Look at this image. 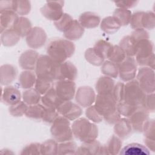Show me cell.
<instances>
[{
	"instance_id": "1",
	"label": "cell",
	"mask_w": 155,
	"mask_h": 155,
	"mask_svg": "<svg viewBox=\"0 0 155 155\" xmlns=\"http://www.w3.org/2000/svg\"><path fill=\"white\" fill-rule=\"evenodd\" d=\"M75 45L70 41L65 39H56L51 41L47 47V53L54 61L61 64L73 55Z\"/></svg>"
},
{
	"instance_id": "2",
	"label": "cell",
	"mask_w": 155,
	"mask_h": 155,
	"mask_svg": "<svg viewBox=\"0 0 155 155\" xmlns=\"http://www.w3.org/2000/svg\"><path fill=\"white\" fill-rule=\"evenodd\" d=\"M71 130L73 134L82 142H92L98 136L97 127L85 117L76 119L71 125Z\"/></svg>"
},
{
	"instance_id": "3",
	"label": "cell",
	"mask_w": 155,
	"mask_h": 155,
	"mask_svg": "<svg viewBox=\"0 0 155 155\" xmlns=\"http://www.w3.org/2000/svg\"><path fill=\"white\" fill-rule=\"evenodd\" d=\"M59 65L48 55H40L35 68L37 78L53 82L56 79Z\"/></svg>"
},
{
	"instance_id": "4",
	"label": "cell",
	"mask_w": 155,
	"mask_h": 155,
	"mask_svg": "<svg viewBox=\"0 0 155 155\" xmlns=\"http://www.w3.org/2000/svg\"><path fill=\"white\" fill-rule=\"evenodd\" d=\"M136 62L137 64L142 67H148L154 69V45L152 41L145 39L140 41L136 54Z\"/></svg>"
},
{
	"instance_id": "5",
	"label": "cell",
	"mask_w": 155,
	"mask_h": 155,
	"mask_svg": "<svg viewBox=\"0 0 155 155\" xmlns=\"http://www.w3.org/2000/svg\"><path fill=\"white\" fill-rule=\"evenodd\" d=\"M50 132L54 139L58 142L71 140L73 132L68 119L59 115L52 123Z\"/></svg>"
},
{
	"instance_id": "6",
	"label": "cell",
	"mask_w": 155,
	"mask_h": 155,
	"mask_svg": "<svg viewBox=\"0 0 155 155\" xmlns=\"http://www.w3.org/2000/svg\"><path fill=\"white\" fill-rule=\"evenodd\" d=\"M146 94L139 87L137 81L131 80L125 85L124 101L132 105L140 107L143 104Z\"/></svg>"
},
{
	"instance_id": "7",
	"label": "cell",
	"mask_w": 155,
	"mask_h": 155,
	"mask_svg": "<svg viewBox=\"0 0 155 155\" xmlns=\"http://www.w3.org/2000/svg\"><path fill=\"white\" fill-rule=\"evenodd\" d=\"M95 104L94 105L96 110L102 115L105 120L116 113L117 102L110 94H98L96 96Z\"/></svg>"
},
{
	"instance_id": "8",
	"label": "cell",
	"mask_w": 155,
	"mask_h": 155,
	"mask_svg": "<svg viewBox=\"0 0 155 155\" xmlns=\"http://www.w3.org/2000/svg\"><path fill=\"white\" fill-rule=\"evenodd\" d=\"M136 81L140 88L146 93H154V71L148 67H142L138 70Z\"/></svg>"
},
{
	"instance_id": "9",
	"label": "cell",
	"mask_w": 155,
	"mask_h": 155,
	"mask_svg": "<svg viewBox=\"0 0 155 155\" xmlns=\"http://www.w3.org/2000/svg\"><path fill=\"white\" fill-rule=\"evenodd\" d=\"M64 1H47L41 9V13L47 19L56 21L59 20L64 14L62 8L64 7Z\"/></svg>"
},
{
	"instance_id": "10",
	"label": "cell",
	"mask_w": 155,
	"mask_h": 155,
	"mask_svg": "<svg viewBox=\"0 0 155 155\" xmlns=\"http://www.w3.org/2000/svg\"><path fill=\"white\" fill-rule=\"evenodd\" d=\"M54 89L61 100L71 101L76 94V84L73 81L59 80L55 83Z\"/></svg>"
},
{
	"instance_id": "11",
	"label": "cell",
	"mask_w": 155,
	"mask_h": 155,
	"mask_svg": "<svg viewBox=\"0 0 155 155\" xmlns=\"http://www.w3.org/2000/svg\"><path fill=\"white\" fill-rule=\"evenodd\" d=\"M137 63L133 57H126L125 60L119 64V77L124 82L133 80L136 75Z\"/></svg>"
},
{
	"instance_id": "12",
	"label": "cell",
	"mask_w": 155,
	"mask_h": 155,
	"mask_svg": "<svg viewBox=\"0 0 155 155\" xmlns=\"http://www.w3.org/2000/svg\"><path fill=\"white\" fill-rule=\"evenodd\" d=\"M56 110L59 114L69 120L77 119L82 113V110L81 107L71 101H62Z\"/></svg>"
},
{
	"instance_id": "13",
	"label": "cell",
	"mask_w": 155,
	"mask_h": 155,
	"mask_svg": "<svg viewBox=\"0 0 155 155\" xmlns=\"http://www.w3.org/2000/svg\"><path fill=\"white\" fill-rule=\"evenodd\" d=\"M47 38V34L42 28L35 27L26 36V42L30 48L37 49L44 46Z\"/></svg>"
},
{
	"instance_id": "14",
	"label": "cell",
	"mask_w": 155,
	"mask_h": 155,
	"mask_svg": "<svg viewBox=\"0 0 155 155\" xmlns=\"http://www.w3.org/2000/svg\"><path fill=\"white\" fill-rule=\"evenodd\" d=\"M75 97L79 105L83 107H88L95 102L96 94L91 87L83 86L78 89Z\"/></svg>"
},
{
	"instance_id": "15",
	"label": "cell",
	"mask_w": 155,
	"mask_h": 155,
	"mask_svg": "<svg viewBox=\"0 0 155 155\" xmlns=\"http://www.w3.org/2000/svg\"><path fill=\"white\" fill-rule=\"evenodd\" d=\"M132 129L137 133H142L146 122L149 119V113L143 107H139L130 117Z\"/></svg>"
},
{
	"instance_id": "16",
	"label": "cell",
	"mask_w": 155,
	"mask_h": 155,
	"mask_svg": "<svg viewBox=\"0 0 155 155\" xmlns=\"http://www.w3.org/2000/svg\"><path fill=\"white\" fill-rule=\"evenodd\" d=\"M77 75L78 70L76 66L70 61H65L59 65L56 80H70L74 81Z\"/></svg>"
},
{
	"instance_id": "17",
	"label": "cell",
	"mask_w": 155,
	"mask_h": 155,
	"mask_svg": "<svg viewBox=\"0 0 155 155\" xmlns=\"http://www.w3.org/2000/svg\"><path fill=\"white\" fill-rule=\"evenodd\" d=\"M39 56L38 53L34 50H27L19 56V64L22 69L32 71L36 68Z\"/></svg>"
},
{
	"instance_id": "18",
	"label": "cell",
	"mask_w": 155,
	"mask_h": 155,
	"mask_svg": "<svg viewBox=\"0 0 155 155\" xmlns=\"http://www.w3.org/2000/svg\"><path fill=\"white\" fill-rule=\"evenodd\" d=\"M21 94L20 91L13 87L8 86L2 90L1 101L10 106L13 105L21 101Z\"/></svg>"
},
{
	"instance_id": "19",
	"label": "cell",
	"mask_w": 155,
	"mask_h": 155,
	"mask_svg": "<svg viewBox=\"0 0 155 155\" xmlns=\"http://www.w3.org/2000/svg\"><path fill=\"white\" fill-rule=\"evenodd\" d=\"M122 140L120 139L115 136L113 135L109 139L107 143L105 145H102L100 155H106V154H111L116 155L119 153L121 147H122Z\"/></svg>"
},
{
	"instance_id": "20",
	"label": "cell",
	"mask_w": 155,
	"mask_h": 155,
	"mask_svg": "<svg viewBox=\"0 0 155 155\" xmlns=\"http://www.w3.org/2000/svg\"><path fill=\"white\" fill-rule=\"evenodd\" d=\"M18 74L16 67L11 64H4L0 68V79L2 85H7L12 83Z\"/></svg>"
},
{
	"instance_id": "21",
	"label": "cell",
	"mask_w": 155,
	"mask_h": 155,
	"mask_svg": "<svg viewBox=\"0 0 155 155\" xmlns=\"http://www.w3.org/2000/svg\"><path fill=\"white\" fill-rule=\"evenodd\" d=\"M78 21L83 28H93L99 25L101 22V18L95 13L85 12L80 15Z\"/></svg>"
},
{
	"instance_id": "22",
	"label": "cell",
	"mask_w": 155,
	"mask_h": 155,
	"mask_svg": "<svg viewBox=\"0 0 155 155\" xmlns=\"http://www.w3.org/2000/svg\"><path fill=\"white\" fill-rule=\"evenodd\" d=\"M18 15L13 11L8 10L1 13L0 29L1 33L7 29L13 28L18 19Z\"/></svg>"
},
{
	"instance_id": "23",
	"label": "cell",
	"mask_w": 155,
	"mask_h": 155,
	"mask_svg": "<svg viewBox=\"0 0 155 155\" xmlns=\"http://www.w3.org/2000/svg\"><path fill=\"white\" fill-rule=\"evenodd\" d=\"M114 81L108 76H101L96 82L95 88L98 94H111L114 87Z\"/></svg>"
},
{
	"instance_id": "24",
	"label": "cell",
	"mask_w": 155,
	"mask_h": 155,
	"mask_svg": "<svg viewBox=\"0 0 155 155\" xmlns=\"http://www.w3.org/2000/svg\"><path fill=\"white\" fill-rule=\"evenodd\" d=\"M139 43L135 41L130 35L124 36L119 42V46L124 50L126 56L133 57L136 55Z\"/></svg>"
},
{
	"instance_id": "25",
	"label": "cell",
	"mask_w": 155,
	"mask_h": 155,
	"mask_svg": "<svg viewBox=\"0 0 155 155\" xmlns=\"http://www.w3.org/2000/svg\"><path fill=\"white\" fill-rule=\"evenodd\" d=\"M132 127L128 118H120L114 125V131L120 139H125L132 131Z\"/></svg>"
},
{
	"instance_id": "26",
	"label": "cell",
	"mask_w": 155,
	"mask_h": 155,
	"mask_svg": "<svg viewBox=\"0 0 155 155\" xmlns=\"http://www.w3.org/2000/svg\"><path fill=\"white\" fill-rule=\"evenodd\" d=\"M64 101L61 100L56 94L54 87H51L43 96L41 97V102L45 107L56 109L61 103Z\"/></svg>"
},
{
	"instance_id": "27",
	"label": "cell",
	"mask_w": 155,
	"mask_h": 155,
	"mask_svg": "<svg viewBox=\"0 0 155 155\" xmlns=\"http://www.w3.org/2000/svg\"><path fill=\"white\" fill-rule=\"evenodd\" d=\"M84 31V28L81 26L79 21L74 19L68 28L64 32V36L70 41H76L82 36Z\"/></svg>"
},
{
	"instance_id": "28",
	"label": "cell",
	"mask_w": 155,
	"mask_h": 155,
	"mask_svg": "<svg viewBox=\"0 0 155 155\" xmlns=\"http://www.w3.org/2000/svg\"><path fill=\"white\" fill-rule=\"evenodd\" d=\"M101 146V143L96 140L90 142H83L79 147H78L76 154L100 155Z\"/></svg>"
},
{
	"instance_id": "29",
	"label": "cell",
	"mask_w": 155,
	"mask_h": 155,
	"mask_svg": "<svg viewBox=\"0 0 155 155\" xmlns=\"http://www.w3.org/2000/svg\"><path fill=\"white\" fill-rule=\"evenodd\" d=\"M150 153L148 149L143 145L131 143L121 149L119 154L120 155H148Z\"/></svg>"
},
{
	"instance_id": "30",
	"label": "cell",
	"mask_w": 155,
	"mask_h": 155,
	"mask_svg": "<svg viewBox=\"0 0 155 155\" xmlns=\"http://www.w3.org/2000/svg\"><path fill=\"white\" fill-rule=\"evenodd\" d=\"M13 29L20 37L27 36L32 29L31 21L26 17L20 16L18 18Z\"/></svg>"
},
{
	"instance_id": "31",
	"label": "cell",
	"mask_w": 155,
	"mask_h": 155,
	"mask_svg": "<svg viewBox=\"0 0 155 155\" xmlns=\"http://www.w3.org/2000/svg\"><path fill=\"white\" fill-rule=\"evenodd\" d=\"M36 74L31 70H25L21 72L19 78L21 87L24 89L31 88L36 83Z\"/></svg>"
},
{
	"instance_id": "32",
	"label": "cell",
	"mask_w": 155,
	"mask_h": 155,
	"mask_svg": "<svg viewBox=\"0 0 155 155\" xmlns=\"http://www.w3.org/2000/svg\"><path fill=\"white\" fill-rule=\"evenodd\" d=\"M121 25L119 22L112 16L104 18L101 22V28L107 34H113L116 32Z\"/></svg>"
},
{
	"instance_id": "33",
	"label": "cell",
	"mask_w": 155,
	"mask_h": 155,
	"mask_svg": "<svg viewBox=\"0 0 155 155\" xmlns=\"http://www.w3.org/2000/svg\"><path fill=\"white\" fill-rule=\"evenodd\" d=\"M20 40V36L13 29H7L1 33V42L4 46L12 47L16 45Z\"/></svg>"
},
{
	"instance_id": "34",
	"label": "cell",
	"mask_w": 155,
	"mask_h": 155,
	"mask_svg": "<svg viewBox=\"0 0 155 155\" xmlns=\"http://www.w3.org/2000/svg\"><path fill=\"white\" fill-rule=\"evenodd\" d=\"M113 45L110 42L101 39L96 42L93 47L95 51L103 59L108 58V56L111 51Z\"/></svg>"
},
{
	"instance_id": "35",
	"label": "cell",
	"mask_w": 155,
	"mask_h": 155,
	"mask_svg": "<svg viewBox=\"0 0 155 155\" xmlns=\"http://www.w3.org/2000/svg\"><path fill=\"white\" fill-rule=\"evenodd\" d=\"M41 94L35 88H29L22 93L23 101L28 105L38 104L41 101Z\"/></svg>"
},
{
	"instance_id": "36",
	"label": "cell",
	"mask_w": 155,
	"mask_h": 155,
	"mask_svg": "<svg viewBox=\"0 0 155 155\" xmlns=\"http://www.w3.org/2000/svg\"><path fill=\"white\" fill-rule=\"evenodd\" d=\"M131 15L132 13L130 10L117 8L114 11L113 16L119 22L121 26H125L130 23Z\"/></svg>"
},
{
	"instance_id": "37",
	"label": "cell",
	"mask_w": 155,
	"mask_h": 155,
	"mask_svg": "<svg viewBox=\"0 0 155 155\" xmlns=\"http://www.w3.org/2000/svg\"><path fill=\"white\" fill-rule=\"evenodd\" d=\"M41 154L56 155L58 152V142L54 139H48L41 143Z\"/></svg>"
},
{
	"instance_id": "38",
	"label": "cell",
	"mask_w": 155,
	"mask_h": 155,
	"mask_svg": "<svg viewBox=\"0 0 155 155\" xmlns=\"http://www.w3.org/2000/svg\"><path fill=\"white\" fill-rule=\"evenodd\" d=\"M101 71L107 76L116 78L119 74V65L110 61H106L102 65Z\"/></svg>"
},
{
	"instance_id": "39",
	"label": "cell",
	"mask_w": 155,
	"mask_h": 155,
	"mask_svg": "<svg viewBox=\"0 0 155 155\" xmlns=\"http://www.w3.org/2000/svg\"><path fill=\"white\" fill-rule=\"evenodd\" d=\"M125 58L126 54L124 50L120 48L119 45H114L113 47L108 59L110 61L119 65L122 62Z\"/></svg>"
},
{
	"instance_id": "40",
	"label": "cell",
	"mask_w": 155,
	"mask_h": 155,
	"mask_svg": "<svg viewBox=\"0 0 155 155\" xmlns=\"http://www.w3.org/2000/svg\"><path fill=\"white\" fill-rule=\"evenodd\" d=\"M77 150V145L74 141L61 142L58 145V154H76Z\"/></svg>"
},
{
	"instance_id": "41",
	"label": "cell",
	"mask_w": 155,
	"mask_h": 155,
	"mask_svg": "<svg viewBox=\"0 0 155 155\" xmlns=\"http://www.w3.org/2000/svg\"><path fill=\"white\" fill-rule=\"evenodd\" d=\"M84 56L85 59L90 64L95 66L102 65L105 60L95 51L93 48H88L87 49Z\"/></svg>"
},
{
	"instance_id": "42",
	"label": "cell",
	"mask_w": 155,
	"mask_h": 155,
	"mask_svg": "<svg viewBox=\"0 0 155 155\" xmlns=\"http://www.w3.org/2000/svg\"><path fill=\"white\" fill-rule=\"evenodd\" d=\"M45 108V107L44 105H41L39 104L29 105L25 114L27 117L29 118L34 119H42Z\"/></svg>"
},
{
	"instance_id": "43",
	"label": "cell",
	"mask_w": 155,
	"mask_h": 155,
	"mask_svg": "<svg viewBox=\"0 0 155 155\" xmlns=\"http://www.w3.org/2000/svg\"><path fill=\"white\" fill-rule=\"evenodd\" d=\"M139 107L132 105L125 101H121L117 103L116 110L118 113L124 116L129 117Z\"/></svg>"
},
{
	"instance_id": "44",
	"label": "cell",
	"mask_w": 155,
	"mask_h": 155,
	"mask_svg": "<svg viewBox=\"0 0 155 155\" xmlns=\"http://www.w3.org/2000/svg\"><path fill=\"white\" fill-rule=\"evenodd\" d=\"M73 20L69 14L64 13L59 20L54 22V25L59 31L64 33L71 25Z\"/></svg>"
},
{
	"instance_id": "45",
	"label": "cell",
	"mask_w": 155,
	"mask_h": 155,
	"mask_svg": "<svg viewBox=\"0 0 155 155\" xmlns=\"http://www.w3.org/2000/svg\"><path fill=\"white\" fill-rule=\"evenodd\" d=\"M14 12L21 16L28 15L31 10V3L29 1H14Z\"/></svg>"
},
{
	"instance_id": "46",
	"label": "cell",
	"mask_w": 155,
	"mask_h": 155,
	"mask_svg": "<svg viewBox=\"0 0 155 155\" xmlns=\"http://www.w3.org/2000/svg\"><path fill=\"white\" fill-rule=\"evenodd\" d=\"M155 27V16L151 11L143 12L142 17V28L143 29L152 30Z\"/></svg>"
},
{
	"instance_id": "47",
	"label": "cell",
	"mask_w": 155,
	"mask_h": 155,
	"mask_svg": "<svg viewBox=\"0 0 155 155\" xmlns=\"http://www.w3.org/2000/svg\"><path fill=\"white\" fill-rule=\"evenodd\" d=\"M28 107L24 101H20L15 105L10 106L8 111L10 114L14 117H21L25 114Z\"/></svg>"
},
{
	"instance_id": "48",
	"label": "cell",
	"mask_w": 155,
	"mask_h": 155,
	"mask_svg": "<svg viewBox=\"0 0 155 155\" xmlns=\"http://www.w3.org/2000/svg\"><path fill=\"white\" fill-rule=\"evenodd\" d=\"M52 84L53 81L37 78L35 87L41 94L44 95L52 87Z\"/></svg>"
},
{
	"instance_id": "49",
	"label": "cell",
	"mask_w": 155,
	"mask_h": 155,
	"mask_svg": "<svg viewBox=\"0 0 155 155\" xmlns=\"http://www.w3.org/2000/svg\"><path fill=\"white\" fill-rule=\"evenodd\" d=\"M125 84L123 82H118L113 89L111 95L117 103L124 101Z\"/></svg>"
},
{
	"instance_id": "50",
	"label": "cell",
	"mask_w": 155,
	"mask_h": 155,
	"mask_svg": "<svg viewBox=\"0 0 155 155\" xmlns=\"http://www.w3.org/2000/svg\"><path fill=\"white\" fill-rule=\"evenodd\" d=\"M85 115L88 120L94 123H99L103 120V117L95 108L94 105H91L85 111Z\"/></svg>"
},
{
	"instance_id": "51",
	"label": "cell",
	"mask_w": 155,
	"mask_h": 155,
	"mask_svg": "<svg viewBox=\"0 0 155 155\" xmlns=\"http://www.w3.org/2000/svg\"><path fill=\"white\" fill-rule=\"evenodd\" d=\"M59 115V114L56 109L45 107L42 114V120L45 122L52 124Z\"/></svg>"
},
{
	"instance_id": "52",
	"label": "cell",
	"mask_w": 155,
	"mask_h": 155,
	"mask_svg": "<svg viewBox=\"0 0 155 155\" xmlns=\"http://www.w3.org/2000/svg\"><path fill=\"white\" fill-rule=\"evenodd\" d=\"M154 119H148L146 122L142 131L145 138L154 140Z\"/></svg>"
},
{
	"instance_id": "53",
	"label": "cell",
	"mask_w": 155,
	"mask_h": 155,
	"mask_svg": "<svg viewBox=\"0 0 155 155\" xmlns=\"http://www.w3.org/2000/svg\"><path fill=\"white\" fill-rule=\"evenodd\" d=\"M20 154H41V143L34 142L26 145L22 150Z\"/></svg>"
},
{
	"instance_id": "54",
	"label": "cell",
	"mask_w": 155,
	"mask_h": 155,
	"mask_svg": "<svg viewBox=\"0 0 155 155\" xmlns=\"http://www.w3.org/2000/svg\"><path fill=\"white\" fill-rule=\"evenodd\" d=\"M148 113L154 111V93L147 94L141 106Z\"/></svg>"
},
{
	"instance_id": "55",
	"label": "cell",
	"mask_w": 155,
	"mask_h": 155,
	"mask_svg": "<svg viewBox=\"0 0 155 155\" xmlns=\"http://www.w3.org/2000/svg\"><path fill=\"white\" fill-rule=\"evenodd\" d=\"M144 12L139 11L132 14L130 19V25L133 29H138L142 28V17Z\"/></svg>"
},
{
	"instance_id": "56",
	"label": "cell",
	"mask_w": 155,
	"mask_h": 155,
	"mask_svg": "<svg viewBox=\"0 0 155 155\" xmlns=\"http://www.w3.org/2000/svg\"><path fill=\"white\" fill-rule=\"evenodd\" d=\"M130 36L138 43L145 39H149V34L148 31L143 28L135 29Z\"/></svg>"
},
{
	"instance_id": "57",
	"label": "cell",
	"mask_w": 155,
	"mask_h": 155,
	"mask_svg": "<svg viewBox=\"0 0 155 155\" xmlns=\"http://www.w3.org/2000/svg\"><path fill=\"white\" fill-rule=\"evenodd\" d=\"M119 8L128 9L135 7L139 2L138 1H119L114 2Z\"/></svg>"
},
{
	"instance_id": "58",
	"label": "cell",
	"mask_w": 155,
	"mask_h": 155,
	"mask_svg": "<svg viewBox=\"0 0 155 155\" xmlns=\"http://www.w3.org/2000/svg\"><path fill=\"white\" fill-rule=\"evenodd\" d=\"M14 1H1L0 2V12L12 10L14 12Z\"/></svg>"
},
{
	"instance_id": "59",
	"label": "cell",
	"mask_w": 155,
	"mask_h": 155,
	"mask_svg": "<svg viewBox=\"0 0 155 155\" xmlns=\"http://www.w3.org/2000/svg\"><path fill=\"white\" fill-rule=\"evenodd\" d=\"M144 143H145V145L150 150H151L153 152L155 151V142H154V140L149 139L145 138L144 139Z\"/></svg>"
},
{
	"instance_id": "60",
	"label": "cell",
	"mask_w": 155,
	"mask_h": 155,
	"mask_svg": "<svg viewBox=\"0 0 155 155\" xmlns=\"http://www.w3.org/2000/svg\"><path fill=\"white\" fill-rule=\"evenodd\" d=\"M1 153L2 154H14L12 151H10V150H8V149H4V150H1Z\"/></svg>"
}]
</instances>
